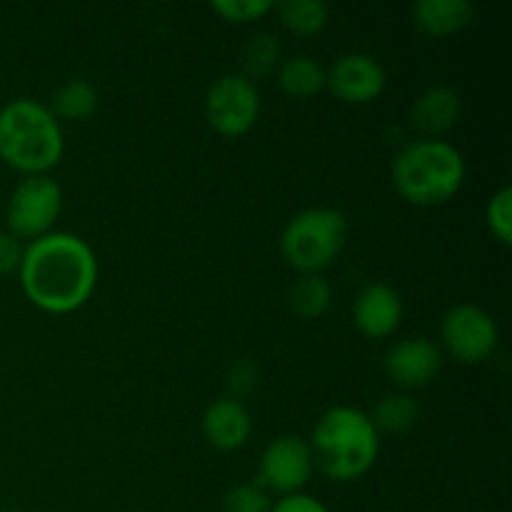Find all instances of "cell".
Listing matches in <instances>:
<instances>
[{
  "label": "cell",
  "mask_w": 512,
  "mask_h": 512,
  "mask_svg": "<svg viewBox=\"0 0 512 512\" xmlns=\"http://www.w3.org/2000/svg\"><path fill=\"white\" fill-rule=\"evenodd\" d=\"M20 285L45 313H73L83 308L98 283V258L73 233H48L28 243L20 260Z\"/></svg>",
  "instance_id": "obj_1"
},
{
  "label": "cell",
  "mask_w": 512,
  "mask_h": 512,
  "mask_svg": "<svg viewBox=\"0 0 512 512\" xmlns=\"http://www.w3.org/2000/svg\"><path fill=\"white\" fill-rule=\"evenodd\" d=\"M313 460L328 478L350 483L368 473L380 453V433L368 413L353 405L325 410L310 438Z\"/></svg>",
  "instance_id": "obj_2"
},
{
  "label": "cell",
  "mask_w": 512,
  "mask_h": 512,
  "mask_svg": "<svg viewBox=\"0 0 512 512\" xmlns=\"http://www.w3.org/2000/svg\"><path fill=\"white\" fill-rule=\"evenodd\" d=\"M390 175L400 198L418 208H433L448 203L463 188L468 168L463 153L453 143L418 138L398 150Z\"/></svg>",
  "instance_id": "obj_3"
},
{
  "label": "cell",
  "mask_w": 512,
  "mask_h": 512,
  "mask_svg": "<svg viewBox=\"0 0 512 512\" xmlns=\"http://www.w3.org/2000/svg\"><path fill=\"white\" fill-rule=\"evenodd\" d=\"M65 153L60 120L48 105L30 98L0 108V160L25 175H48Z\"/></svg>",
  "instance_id": "obj_4"
},
{
  "label": "cell",
  "mask_w": 512,
  "mask_h": 512,
  "mask_svg": "<svg viewBox=\"0 0 512 512\" xmlns=\"http://www.w3.org/2000/svg\"><path fill=\"white\" fill-rule=\"evenodd\" d=\"M348 218L338 208L318 205L293 215L280 233V253L300 275H323L348 243Z\"/></svg>",
  "instance_id": "obj_5"
},
{
  "label": "cell",
  "mask_w": 512,
  "mask_h": 512,
  "mask_svg": "<svg viewBox=\"0 0 512 512\" xmlns=\"http://www.w3.org/2000/svg\"><path fill=\"white\" fill-rule=\"evenodd\" d=\"M63 210V190L50 175H25L8 198V233L18 240H38L53 233Z\"/></svg>",
  "instance_id": "obj_6"
},
{
  "label": "cell",
  "mask_w": 512,
  "mask_h": 512,
  "mask_svg": "<svg viewBox=\"0 0 512 512\" xmlns=\"http://www.w3.org/2000/svg\"><path fill=\"white\" fill-rule=\"evenodd\" d=\"M445 353L460 365H480L498 350L500 330L493 315L473 303L453 305L440 323Z\"/></svg>",
  "instance_id": "obj_7"
},
{
  "label": "cell",
  "mask_w": 512,
  "mask_h": 512,
  "mask_svg": "<svg viewBox=\"0 0 512 512\" xmlns=\"http://www.w3.org/2000/svg\"><path fill=\"white\" fill-rule=\"evenodd\" d=\"M260 115V93L255 83L240 73H225L208 88L205 95V118L210 128L223 138H240Z\"/></svg>",
  "instance_id": "obj_8"
},
{
  "label": "cell",
  "mask_w": 512,
  "mask_h": 512,
  "mask_svg": "<svg viewBox=\"0 0 512 512\" xmlns=\"http://www.w3.org/2000/svg\"><path fill=\"white\" fill-rule=\"evenodd\" d=\"M313 470L315 460L308 440L300 435H280L260 455L255 485H260L268 495L278 493L285 498L300 493L308 485Z\"/></svg>",
  "instance_id": "obj_9"
},
{
  "label": "cell",
  "mask_w": 512,
  "mask_h": 512,
  "mask_svg": "<svg viewBox=\"0 0 512 512\" xmlns=\"http://www.w3.org/2000/svg\"><path fill=\"white\" fill-rule=\"evenodd\" d=\"M388 73L370 53H345L325 70V88L348 105H368L385 93Z\"/></svg>",
  "instance_id": "obj_10"
},
{
  "label": "cell",
  "mask_w": 512,
  "mask_h": 512,
  "mask_svg": "<svg viewBox=\"0 0 512 512\" xmlns=\"http://www.w3.org/2000/svg\"><path fill=\"white\" fill-rule=\"evenodd\" d=\"M383 368L398 388L420 390L438 378L443 368V350L423 335L398 340L385 353Z\"/></svg>",
  "instance_id": "obj_11"
},
{
  "label": "cell",
  "mask_w": 512,
  "mask_h": 512,
  "mask_svg": "<svg viewBox=\"0 0 512 512\" xmlns=\"http://www.w3.org/2000/svg\"><path fill=\"white\" fill-rule=\"evenodd\" d=\"M403 320V300L388 283H368L353 300V323L370 340L390 338Z\"/></svg>",
  "instance_id": "obj_12"
},
{
  "label": "cell",
  "mask_w": 512,
  "mask_h": 512,
  "mask_svg": "<svg viewBox=\"0 0 512 512\" xmlns=\"http://www.w3.org/2000/svg\"><path fill=\"white\" fill-rule=\"evenodd\" d=\"M463 115V100L460 93L450 85H433L423 90L410 105V125L423 138H440L453 130Z\"/></svg>",
  "instance_id": "obj_13"
},
{
  "label": "cell",
  "mask_w": 512,
  "mask_h": 512,
  "mask_svg": "<svg viewBox=\"0 0 512 512\" xmlns=\"http://www.w3.org/2000/svg\"><path fill=\"white\" fill-rule=\"evenodd\" d=\"M203 433L208 443L218 450L243 448L253 433L250 410L230 395L213 400L203 415Z\"/></svg>",
  "instance_id": "obj_14"
},
{
  "label": "cell",
  "mask_w": 512,
  "mask_h": 512,
  "mask_svg": "<svg viewBox=\"0 0 512 512\" xmlns=\"http://www.w3.org/2000/svg\"><path fill=\"white\" fill-rule=\"evenodd\" d=\"M475 18L470 0H420L413 5V23L430 38H448L468 28Z\"/></svg>",
  "instance_id": "obj_15"
},
{
  "label": "cell",
  "mask_w": 512,
  "mask_h": 512,
  "mask_svg": "<svg viewBox=\"0 0 512 512\" xmlns=\"http://www.w3.org/2000/svg\"><path fill=\"white\" fill-rule=\"evenodd\" d=\"M280 90L295 100H308L325 90V68L310 55H293L288 60H280L275 70Z\"/></svg>",
  "instance_id": "obj_16"
},
{
  "label": "cell",
  "mask_w": 512,
  "mask_h": 512,
  "mask_svg": "<svg viewBox=\"0 0 512 512\" xmlns=\"http://www.w3.org/2000/svg\"><path fill=\"white\" fill-rule=\"evenodd\" d=\"M98 103V88H95L93 83H88V80L73 78L65 80V83L55 90L48 108L58 120H73V123H80V120H88L90 115L98 110Z\"/></svg>",
  "instance_id": "obj_17"
},
{
  "label": "cell",
  "mask_w": 512,
  "mask_h": 512,
  "mask_svg": "<svg viewBox=\"0 0 512 512\" xmlns=\"http://www.w3.org/2000/svg\"><path fill=\"white\" fill-rule=\"evenodd\" d=\"M273 10L278 13L280 23L300 38L318 35L330 20V8L323 0H283Z\"/></svg>",
  "instance_id": "obj_18"
},
{
  "label": "cell",
  "mask_w": 512,
  "mask_h": 512,
  "mask_svg": "<svg viewBox=\"0 0 512 512\" xmlns=\"http://www.w3.org/2000/svg\"><path fill=\"white\" fill-rule=\"evenodd\" d=\"M333 305V288L323 275H300L290 288V308L305 320H318Z\"/></svg>",
  "instance_id": "obj_19"
},
{
  "label": "cell",
  "mask_w": 512,
  "mask_h": 512,
  "mask_svg": "<svg viewBox=\"0 0 512 512\" xmlns=\"http://www.w3.org/2000/svg\"><path fill=\"white\" fill-rule=\"evenodd\" d=\"M418 413H420L418 403H415L410 395L390 393L378 400L370 420H373L378 433L400 435V433H408V430L418 423Z\"/></svg>",
  "instance_id": "obj_20"
},
{
  "label": "cell",
  "mask_w": 512,
  "mask_h": 512,
  "mask_svg": "<svg viewBox=\"0 0 512 512\" xmlns=\"http://www.w3.org/2000/svg\"><path fill=\"white\" fill-rule=\"evenodd\" d=\"M280 43L273 33H258L245 43L243 53H240V65H243V78L255 83V80H265L278 70L280 65Z\"/></svg>",
  "instance_id": "obj_21"
},
{
  "label": "cell",
  "mask_w": 512,
  "mask_h": 512,
  "mask_svg": "<svg viewBox=\"0 0 512 512\" xmlns=\"http://www.w3.org/2000/svg\"><path fill=\"white\" fill-rule=\"evenodd\" d=\"M485 220H488V228L490 233L495 235V240H500L503 245L512 243V190L510 188H500L498 193L488 200Z\"/></svg>",
  "instance_id": "obj_22"
},
{
  "label": "cell",
  "mask_w": 512,
  "mask_h": 512,
  "mask_svg": "<svg viewBox=\"0 0 512 512\" xmlns=\"http://www.w3.org/2000/svg\"><path fill=\"white\" fill-rule=\"evenodd\" d=\"M270 495L255 483H240L223 498V512H270Z\"/></svg>",
  "instance_id": "obj_23"
},
{
  "label": "cell",
  "mask_w": 512,
  "mask_h": 512,
  "mask_svg": "<svg viewBox=\"0 0 512 512\" xmlns=\"http://www.w3.org/2000/svg\"><path fill=\"white\" fill-rule=\"evenodd\" d=\"M210 8L228 23H253V20L265 18L275 3L270 0H215Z\"/></svg>",
  "instance_id": "obj_24"
},
{
  "label": "cell",
  "mask_w": 512,
  "mask_h": 512,
  "mask_svg": "<svg viewBox=\"0 0 512 512\" xmlns=\"http://www.w3.org/2000/svg\"><path fill=\"white\" fill-rule=\"evenodd\" d=\"M255 383H258V370H255V365L250 363V360H238V363L230 368L228 373L230 398L238 400L240 395L250 393V390L255 388Z\"/></svg>",
  "instance_id": "obj_25"
},
{
  "label": "cell",
  "mask_w": 512,
  "mask_h": 512,
  "mask_svg": "<svg viewBox=\"0 0 512 512\" xmlns=\"http://www.w3.org/2000/svg\"><path fill=\"white\" fill-rule=\"evenodd\" d=\"M23 260V245L8 230H0V275L15 273Z\"/></svg>",
  "instance_id": "obj_26"
},
{
  "label": "cell",
  "mask_w": 512,
  "mask_h": 512,
  "mask_svg": "<svg viewBox=\"0 0 512 512\" xmlns=\"http://www.w3.org/2000/svg\"><path fill=\"white\" fill-rule=\"evenodd\" d=\"M270 512H330V510L325 508L318 498H313V495L295 493V495H285V498H280L278 503L270 508Z\"/></svg>",
  "instance_id": "obj_27"
},
{
  "label": "cell",
  "mask_w": 512,
  "mask_h": 512,
  "mask_svg": "<svg viewBox=\"0 0 512 512\" xmlns=\"http://www.w3.org/2000/svg\"><path fill=\"white\" fill-rule=\"evenodd\" d=\"M0 512H18V510H0Z\"/></svg>",
  "instance_id": "obj_28"
}]
</instances>
